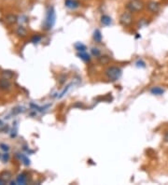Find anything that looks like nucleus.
<instances>
[{
  "instance_id": "6ab92c4d",
  "label": "nucleus",
  "mask_w": 168,
  "mask_h": 185,
  "mask_svg": "<svg viewBox=\"0 0 168 185\" xmlns=\"http://www.w3.org/2000/svg\"><path fill=\"white\" fill-rule=\"evenodd\" d=\"M75 48H76V50L79 52H80V51H86V46L84 44L80 43V42H79V43H77L76 45H75Z\"/></svg>"
},
{
  "instance_id": "9d476101",
  "label": "nucleus",
  "mask_w": 168,
  "mask_h": 185,
  "mask_svg": "<svg viewBox=\"0 0 168 185\" xmlns=\"http://www.w3.org/2000/svg\"><path fill=\"white\" fill-rule=\"evenodd\" d=\"M111 61V58L108 56V55H101V56L98 57V63L102 66L104 65H108Z\"/></svg>"
},
{
  "instance_id": "aec40b11",
  "label": "nucleus",
  "mask_w": 168,
  "mask_h": 185,
  "mask_svg": "<svg viewBox=\"0 0 168 185\" xmlns=\"http://www.w3.org/2000/svg\"><path fill=\"white\" fill-rule=\"evenodd\" d=\"M20 159H22V161H23V163L25 164V165H29V164H30V161H29V159L26 157V156H24V154H21L20 155Z\"/></svg>"
},
{
  "instance_id": "b1692460",
  "label": "nucleus",
  "mask_w": 168,
  "mask_h": 185,
  "mask_svg": "<svg viewBox=\"0 0 168 185\" xmlns=\"http://www.w3.org/2000/svg\"><path fill=\"white\" fill-rule=\"evenodd\" d=\"M136 66H138V67H146V64H145L144 61L138 60V61L136 62Z\"/></svg>"
},
{
  "instance_id": "f8f14e48",
  "label": "nucleus",
  "mask_w": 168,
  "mask_h": 185,
  "mask_svg": "<svg viewBox=\"0 0 168 185\" xmlns=\"http://www.w3.org/2000/svg\"><path fill=\"white\" fill-rule=\"evenodd\" d=\"M16 182L19 184H25L27 182V175L25 173L20 174L16 179Z\"/></svg>"
},
{
  "instance_id": "f03ea898",
  "label": "nucleus",
  "mask_w": 168,
  "mask_h": 185,
  "mask_svg": "<svg viewBox=\"0 0 168 185\" xmlns=\"http://www.w3.org/2000/svg\"><path fill=\"white\" fill-rule=\"evenodd\" d=\"M122 74V70L118 67V66H108L106 70H105V75L106 77L111 81H118Z\"/></svg>"
},
{
  "instance_id": "1a4fd4ad",
  "label": "nucleus",
  "mask_w": 168,
  "mask_h": 185,
  "mask_svg": "<svg viewBox=\"0 0 168 185\" xmlns=\"http://www.w3.org/2000/svg\"><path fill=\"white\" fill-rule=\"evenodd\" d=\"M100 20H101V24L103 25H105V26H109L112 24V19L108 15H106V14H104V15L101 16V19Z\"/></svg>"
},
{
  "instance_id": "a211bd4d",
  "label": "nucleus",
  "mask_w": 168,
  "mask_h": 185,
  "mask_svg": "<svg viewBox=\"0 0 168 185\" xmlns=\"http://www.w3.org/2000/svg\"><path fill=\"white\" fill-rule=\"evenodd\" d=\"M2 76H3V78L9 80L13 77V73H12V71H9V70H4L2 72Z\"/></svg>"
},
{
  "instance_id": "5701e85b",
  "label": "nucleus",
  "mask_w": 168,
  "mask_h": 185,
  "mask_svg": "<svg viewBox=\"0 0 168 185\" xmlns=\"http://www.w3.org/2000/svg\"><path fill=\"white\" fill-rule=\"evenodd\" d=\"M1 158H2V160H3V162H5V163H7L9 160V154L8 153H5L2 156H1Z\"/></svg>"
},
{
  "instance_id": "4468645a",
  "label": "nucleus",
  "mask_w": 168,
  "mask_h": 185,
  "mask_svg": "<svg viewBox=\"0 0 168 185\" xmlns=\"http://www.w3.org/2000/svg\"><path fill=\"white\" fill-rule=\"evenodd\" d=\"M151 92L155 96H162V94H164V89H162L161 87H153V88H151Z\"/></svg>"
},
{
  "instance_id": "0eeeda50",
  "label": "nucleus",
  "mask_w": 168,
  "mask_h": 185,
  "mask_svg": "<svg viewBox=\"0 0 168 185\" xmlns=\"http://www.w3.org/2000/svg\"><path fill=\"white\" fill-rule=\"evenodd\" d=\"M11 82L9 81V79H5V78H2L0 80V89L3 90V91H9L11 89Z\"/></svg>"
},
{
  "instance_id": "2eb2a0df",
  "label": "nucleus",
  "mask_w": 168,
  "mask_h": 185,
  "mask_svg": "<svg viewBox=\"0 0 168 185\" xmlns=\"http://www.w3.org/2000/svg\"><path fill=\"white\" fill-rule=\"evenodd\" d=\"M16 34L19 36H22V38H24V36H25L27 35V31L23 25H20V26H18V28L16 30Z\"/></svg>"
},
{
  "instance_id": "a878e982",
  "label": "nucleus",
  "mask_w": 168,
  "mask_h": 185,
  "mask_svg": "<svg viewBox=\"0 0 168 185\" xmlns=\"http://www.w3.org/2000/svg\"><path fill=\"white\" fill-rule=\"evenodd\" d=\"M5 182H6V181H5V180H3V179H2V178L0 177V184H4Z\"/></svg>"
},
{
  "instance_id": "bb28decb",
  "label": "nucleus",
  "mask_w": 168,
  "mask_h": 185,
  "mask_svg": "<svg viewBox=\"0 0 168 185\" xmlns=\"http://www.w3.org/2000/svg\"><path fill=\"white\" fill-rule=\"evenodd\" d=\"M0 158H1V155H0Z\"/></svg>"
},
{
  "instance_id": "412c9836",
  "label": "nucleus",
  "mask_w": 168,
  "mask_h": 185,
  "mask_svg": "<svg viewBox=\"0 0 168 185\" xmlns=\"http://www.w3.org/2000/svg\"><path fill=\"white\" fill-rule=\"evenodd\" d=\"M41 36H39V35H35V36H34L33 38H32V42L33 43H37V42H39L40 40H41Z\"/></svg>"
},
{
  "instance_id": "393cba45",
  "label": "nucleus",
  "mask_w": 168,
  "mask_h": 185,
  "mask_svg": "<svg viewBox=\"0 0 168 185\" xmlns=\"http://www.w3.org/2000/svg\"><path fill=\"white\" fill-rule=\"evenodd\" d=\"M164 138V141H165V142H168V132L164 135V138Z\"/></svg>"
},
{
  "instance_id": "6e6552de",
  "label": "nucleus",
  "mask_w": 168,
  "mask_h": 185,
  "mask_svg": "<svg viewBox=\"0 0 168 185\" xmlns=\"http://www.w3.org/2000/svg\"><path fill=\"white\" fill-rule=\"evenodd\" d=\"M17 21H18V18L15 15H13V14L7 15L6 18H5V23L7 25H14L15 23H17Z\"/></svg>"
},
{
  "instance_id": "f3484780",
  "label": "nucleus",
  "mask_w": 168,
  "mask_h": 185,
  "mask_svg": "<svg viewBox=\"0 0 168 185\" xmlns=\"http://www.w3.org/2000/svg\"><path fill=\"white\" fill-rule=\"evenodd\" d=\"M91 54H92V56H95V57H99V56H101V51L98 49V48H95V47H92L91 49Z\"/></svg>"
},
{
  "instance_id": "7ed1b4c3",
  "label": "nucleus",
  "mask_w": 168,
  "mask_h": 185,
  "mask_svg": "<svg viewBox=\"0 0 168 185\" xmlns=\"http://www.w3.org/2000/svg\"><path fill=\"white\" fill-rule=\"evenodd\" d=\"M55 19H56V15H55L54 8L53 7H49L48 10H47V14H46V19H45V22H44V28L46 30L51 29L52 26L54 25Z\"/></svg>"
},
{
  "instance_id": "dca6fc26",
  "label": "nucleus",
  "mask_w": 168,
  "mask_h": 185,
  "mask_svg": "<svg viewBox=\"0 0 168 185\" xmlns=\"http://www.w3.org/2000/svg\"><path fill=\"white\" fill-rule=\"evenodd\" d=\"M0 177L2 178V179H3V180H5V181L7 182V181H9V180H10V179H11L12 175H11V173H9V172H8V171H4V172H2V173H1V175H0Z\"/></svg>"
},
{
  "instance_id": "39448f33",
  "label": "nucleus",
  "mask_w": 168,
  "mask_h": 185,
  "mask_svg": "<svg viewBox=\"0 0 168 185\" xmlns=\"http://www.w3.org/2000/svg\"><path fill=\"white\" fill-rule=\"evenodd\" d=\"M146 8L147 9V10L151 13H158L161 9V5L159 2L154 1V0H151L147 3H146Z\"/></svg>"
},
{
  "instance_id": "ddd939ff",
  "label": "nucleus",
  "mask_w": 168,
  "mask_h": 185,
  "mask_svg": "<svg viewBox=\"0 0 168 185\" xmlns=\"http://www.w3.org/2000/svg\"><path fill=\"white\" fill-rule=\"evenodd\" d=\"M78 56H79L81 60H83L84 62H86V63H89V62L91 61V56H90V55H89L86 51H80V52H79V53H78Z\"/></svg>"
},
{
  "instance_id": "4be33fe9",
  "label": "nucleus",
  "mask_w": 168,
  "mask_h": 185,
  "mask_svg": "<svg viewBox=\"0 0 168 185\" xmlns=\"http://www.w3.org/2000/svg\"><path fill=\"white\" fill-rule=\"evenodd\" d=\"M0 148H1V150H3L5 153H8L9 151V146L5 144V143H1L0 144Z\"/></svg>"
},
{
  "instance_id": "423d86ee",
  "label": "nucleus",
  "mask_w": 168,
  "mask_h": 185,
  "mask_svg": "<svg viewBox=\"0 0 168 185\" xmlns=\"http://www.w3.org/2000/svg\"><path fill=\"white\" fill-rule=\"evenodd\" d=\"M80 0H65V6L69 9H77L80 7Z\"/></svg>"
},
{
  "instance_id": "f257e3e1",
  "label": "nucleus",
  "mask_w": 168,
  "mask_h": 185,
  "mask_svg": "<svg viewBox=\"0 0 168 185\" xmlns=\"http://www.w3.org/2000/svg\"><path fill=\"white\" fill-rule=\"evenodd\" d=\"M125 8L132 13H139L146 8V3L144 0H129L125 5Z\"/></svg>"
},
{
  "instance_id": "20e7f679",
  "label": "nucleus",
  "mask_w": 168,
  "mask_h": 185,
  "mask_svg": "<svg viewBox=\"0 0 168 185\" xmlns=\"http://www.w3.org/2000/svg\"><path fill=\"white\" fill-rule=\"evenodd\" d=\"M134 22V16L133 13L130 11H124L120 16V24L124 27H129L133 25Z\"/></svg>"
},
{
  "instance_id": "9b49d317",
  "label": "nucleus",
  "mask_w": 168,
  "mask_h": 185,
  "mask_svg": "<svg viewBox=\"0 0 168 185\" xmlns=\"http://www.w3.org/2000/svg\"><path fill=\"white\" fill-rule=\"evenodd\" d=\"M93 40L96 43H101L102 40H103V36L101 34V31L99 29H96L95 32H93Z\"/></svg>"
}]
</instances>
